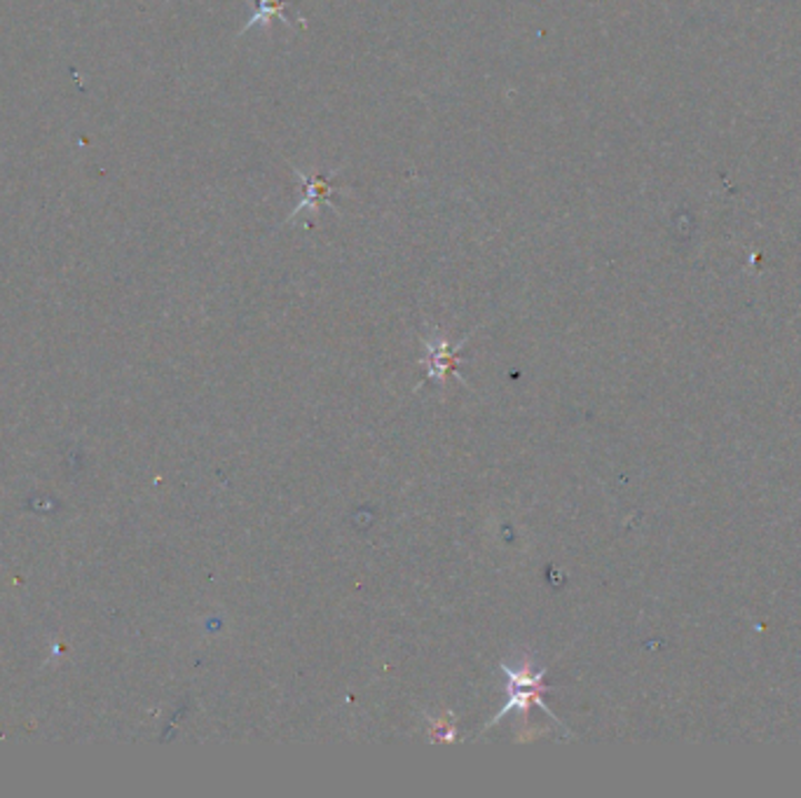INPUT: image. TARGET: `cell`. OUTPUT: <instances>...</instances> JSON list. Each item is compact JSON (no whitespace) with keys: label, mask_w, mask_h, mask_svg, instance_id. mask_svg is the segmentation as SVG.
Instances as JSON below:
<instances>
[{"label":"cell","mask_w":801,"mask_h":798,"mask_svg":"<svg viewBox=\"0 0 801 798\" xmlns=\"http://www.w3.org/2000/svg\"><path fill=\"white\" fill-rule=\"evenodd\" d=\"M502 673L507 675V691H509V700L507 705L497 711V715L490 719L488 726H492L494 721H500L504 715H509V711H521V715H528L532 705H539L541 709L547 711V715L553 717V711L544 705V700H541V694H544V684H541V679L547 677V670H539L534 673L532 670V663L530 658H525L523 665H502ZM555 719V717H553ZM558 721V719H555ZM560 724V721H558Z\"/></svg>","instance_id":"6da1fadb"},{"label":"cell","mask_w":801,"mask_h":798,"mask_svg":"<svg viewBox=\"0 0 801 798\" xmlns=\"http://www.w3.org/2000/svg\"><path fill=\"white\" fill-rule=\"evenodd\" d=\"M287 6H289L287 0H258V10L251 14V19L244 24L242 36L249 33L251 29H256V27L270 24V19H274V17H279L281 21H284L287 27H293V19L287 12Z\"/></svg>","instance_id":"3957f363"},{"label":"cell","mask_w":801,"mask_h":798,"mask_svg":"<svg viewBox=\"0 0 801 798\" xmlns=\"http://www.w3.org/2000/svg\"><path fill=\"white\" fill-rule=\"evenodd\" d=\"M427 347H429L431 358H434V361H431V373H429V375H431V377H443V375L452 368L454 350L450 347V344H448L443 337H439V333H437L434 342L427 340Z\"/></svg>","instance_id":"277c9868"},{"label":"cell","mask_w":801,"mask_h":798,"mask_svg":"<svg viewBox=\"0 0 801 798\" xmlns=\"http://www.w3.org/2000/svg\"><path fill=\"white\" fill-rule=\"evenodd\" d=\"M296 179L302 183V195H306V198H302V202L293 209V213H289L287 223L293 221L296 215L302 213V211H319L321 204H327L329 209H336L331 204V198L338 192V188L333 185L336 171H331V174H327V176H323V174L314 176V174H306V171L296 169Z\"/></svg>","instance_id":"7a4b0ae2"}]
</instances>
